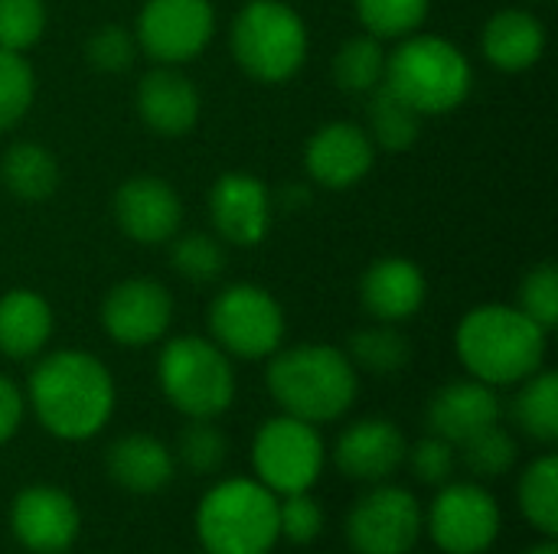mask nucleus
<instances>
[{
  "label": "nucleus",
  "instance_id": "f257e3e1",
  "mask_svg": "<svg viewBox=\"0 0 558 554\" xmlns=\"http://www.w3.org/2000/svg\"><path fill=\"white\" fill-rule=\"evenodd\" d=\"M23 395L36 424L62 444H85L98 438L118 405L111 369L85 349H56L39 356Z\"/></svg>",
  "mask_w": 558,
  "mask_h": 554
},
{
  "label": "nucleus",
  "instance_id": "f03ea898",
  "mask_svg": "<svg viewBox=\"0 0 558 554\" xmlns=\"http://www.w3.org/2000/svg\"><path fill=\"white\" fill-rule=\"evenodd\" d=\"M549 330L510 304L471 307L454 330V353L464 372L490 389H513L543 369Z\"/></svg>",
  "mask_w": 558,
  "mask_h": 554
},
{
  "label": "nucleus",
  "instance_id": "7ed1b4c3",
  "mask_svg": "<svg viewBox=\"0 0 558 554\" xmlns=\"http://www.w3.org/2000/svg\"><path fill=\"white\" fill-rule=\"evenodd\" d=\"M265 389L284 415L311 424H333L360 398V372L340 346L298 343L268 356Z\"/></svg>",
  "mask_w": 558,
  "mask_h": 554
},
{
  "label": "nucleus",
  "instance_id": "20e7f679",
  "mask_svg": "<svg viewBox=\"0 0 558 554\" xmlns=\"http://www.w3.org/2000/svg\"><path fill=\"white\" fill-rule=\"evenodd\" d=\"M193 535L203 554H271L278 535V496L255 477H222L196 503Z\"/></svg>",
  "mask_w": 558,
  "mask_h": 554
},
{
  "label": "nucleus",
  "instance_id": "39448f33",
  "mask_svg": "<svg viewBox=\"0 0 558 554\" xmlns=\"http://www.w3.org/2000/svg\"><path fill=\"white\" fill-rule=\"evenodd\" d=\"M383 85L412 104L422 118H441L458 111L471 88L474 69L461 46L435 33L402 36L392 52H386Z\"/></svg>",
  "mask_w": 558,
  "mask_h": 554
},
{
  "label": "nucleus",
  "instance_id": "423d86ee",
  "mask_svg": "<svg viewBox=\"0 0 558 554\" xmlns=\"http://www.w3.org/2000/svg\"><path fill=\"white\" fill-rule=\"evenodd\" d=\"M229 49L248 78L281 85L304 69L311 36L304 16L291 3L248 0L229 26Z\"/></svg>",
  "mask_w": 558,
  "mask_h": 554
},
{
  "label": "nucleus",
  "instance_id": "0eeeda50",
  "mask_svg": "<svg viewBox=\"0 0 558 554\" xmlns=\"http://www.w3.org/2000/svg\"><path fill=\"white\" fill-rule=\"evenodd\" d=\"M157 389L183 418H222L235 402L232 359L209 336H173L157 353Z\"/></svg>",
  "mask_w": 558,
  "mask_h": 554
},
{
  "label": "nucleus",
  "instance_id": "6e6552de",
  "mask_svg": "<svg viewBox=\"0 0 558 554\" xmlns=\"http://www.w3.org/2000/svg\"><path fill=\"white\" fill-rule=\"evenodd\" d=\"M248 457L252 477L281 500L317 487L327 467V444L317 424L281 411L258 424Z\"/></svg>",
  "mask_w": 558,
  "mask_h": 554
},
{
  "label": "nucleus",
  "instance_id": "1a4fd4ad",
  "mask_svg": "<svg viewBox=\"0 0 558 554\" xmlns=\"http://www.w3.org/2000/svg\"><path fill=\"white\" fill-rule=\"evenodd\" d=\"M209 340L229 356L245 362H262L284 346L288 320L284 307L271 291L252 281L222 287L206 313Z\"/></svg>",
  "mask_w": 558,
  "mask_h": 554
},
{
  "label": "nucleus",
  "instance_id": "9d476101",
  "mask_svg": "<svg viewBox=\"0 0 558 554\" xmlns=\"http://www.w3.org/2000/svg\"><path fill=\"white\" fill-rule=\"evenodd\" d=\"M343 539L353 554H412L425 539V506L409 487L373 483L347 509Z\"/></svg>",
  "mask_w": 558,
  "mask_h": 554
},
{
  "label": "nucleus",
  "instance_id": "9b49d317",
  "mask_svg": "<svg viewBox=\"0 0 558 554\" xmlns=\"http://www.w3.org/2000/svg\"><path fill=\"white\" fill-rule=\"evenodd\" d=\"M500 532V500L477 480H448L425 509V535L441 554H487Z\"/></svg>",
  "mask_w": 558,
  "mask_h": 554
},
{
  "label": "nucleus",
  "instance_id": "f8f14e48",
  "mask_svg": "<svg viewBox=\"0 0 558 554\" xmlns=\"http://www.w3.org/2000/svg\"><path fill=\"white\" fill-rule=\"evenodd\" d=\"M216 36L213 0H144L134 20L137 49L157 65H183Z\"/></svg>",
  "mask_w": 558,
  "mask_h": 554
},
{
  "label": "nucleus",
  "instance_id": "ddd939ff",
  "mask_svg": "<svg viewBox=\"0 0 558 554\" xmlns=\"http://www.w3.org/2000/svg\"><path fill=\"white\" fill-rule=\"evenodd\" d=\"M7 526L23 552L65 554L82 535V509L56 483H26L10 500Z\"/></svg>",
  "mask_w": 558,
  "mask_h": 554
},
{
  "label": "nucleus",
  "instance_id": "4468645a",
  "mask_svg": "<svg viewBox=\"0 0 558 554\" xmlns=\"http://www.w3.org/2000/svg\"><path fill=\"white\" fill-rule=\"evenodd\" d=\"M98 320L105 336L124 349L154 346L173 323V294L157 278H124L105 294Z\"/></svg>",
  "mask_w": 558,
  "mask_h": 554
},
{
  "label": "nucleus",
  "instance_id": "2eb2a0df",
  "mask_svg": "<svg viewBox=\"0 0 558 554\" xmlns=\"http://www.w3.org/2000/svg\"><path fill=\"white\" fill-rule=\"evenodd\" d=\"M405 451H409V441L396 421L366 415V418L350 421L337 434L327 460H333V467L347 480L373 487V483L392 480L405 467Z\"/></svg>",
  "mask_w": 558,
  "mask_h": 554
},
{
  "label": "nucleus",
  "instance_id": "dca6fc26",
  "mask_svg": "<svg viewBox=\"0 0 558 554\" xmlns=\"http://www.w3.org/2000/svg\"><path fill=\"white\" fill-rule=\"evenodd\" d=\"M111 212L118 229L137 245H167L183 225V199L163 176H131L114 189Z\"/></svg>",
  "mask_w": 558,
  "mask_h": 554
},
{
  "label": "nucleus",
  "instance_id": "f3484780",
  "mask_svg": "<svg viewBox=\"0 0 558 554\" xmlns=\"http://www.w3.org/2000/svg\"><path fill=\"white\" fill-rule=\"evenodd\" d=\"M209 222L222 245H262L271 229V189L252 173H222L209 189Z\"/></svg>",
  "mask_w": 558,
  "mask_h": 554
},
{
  "label": "nucleus",
  "instance_id": "a211bd4d",
  "mask_svg": "<svg viewBox=\"0 0 558 554\" xmlns=\"http://www.w3.org/2000/svg\"><path fill=\"white\" fill-rule=\"evenodd\" d=\"M373 163H376V144L369 140L366 127L353 121L320 124L304 147L307 176L330 193H343L363 183Z\"/></svg>",
  "mask_w": 558,
  "mask_h": 554
},
{
  "label": "nucleus",
  "instance_id": "6ab92c4d",
  "mask_svg": "<svg viewBox=\"0 0 558 554\" xmlns=\"http://www.w3.org/2000/svg\"><path fill=\"white\" fill-rule=\"evenodd\" d=\"M504 418V402L497 389L477 382V379H454L445 382L425 405V424L428 434H438L461 447L474 434L487 431L490 424H500Z\"/></svg>",
  "mask_w": 558,
  "mask_h": 554
},
{
  "label": "nucleus",
  "instance_id": "aec40b11",
  "mask_svg": "<svg viewBox=\"0 0 558 554\" xmlns=\"http://www.w3.org/2000/svg\"><path fill=\"white\" fill-rule=\"evenodd\" d=\"M428 297V281L412 258H376L360 278V304L376 323H409Z\"/></svg>",
  "mask_w": 558,
  "mask_h": 554
},
{
  "label": "nucleus",
  "instance_id": "412c9836",
  "mask_svg": "<svg viewBox=\"0 0 558 554\" xmlns=\"http://www.w3.org/2000/svg\"><path fill=\"white\" fill-rule=\"evenodd\" d=\"M108 480L128 496H157L177 477L173 451L147 431H128L105 451Z\"/></svg>",
  "mask_w": 558,
  "mask_h": 554
},
{
  "label": "nucleus",
  "instance_id": "4be33fe9",
  "mask_svg": "<svg viewBox=\"0 0 558 554\" xmlns=\"http://www.w3.org/2000/svg\"><path fill=\"white\" fill-rule=\"evenodd\" d=\"M134 104L141 121L160 134V137H183L196 127L203 98L199 88L177 69V65H157L150 69L134 91Z\"/></svg>",
  "mask_w": 558,
  "mask_h": 554
},
{
  "label": "nucleus",
  "instance_id": "5701e85b",
  "mask_svg": "<svg viewBox=\"0 0 558 554\" xmlns=\"http://www.w3.org/2000/svg\"><path fill=\"white\" fill-rule=\"evenodd\" d=\"M481 52L500 72H526L546 52V26L533 10L504 7L484 23Z\"/></svg>",
  "mask_w": 558,
  "mask_h": 554
},
{
  "label": "nucleus",
  "instance_id": "b1692460",
  "mask_svg": "<svg viewBox=\"0 0 558 554\" xmlns=\"http://www.w3.org/2000/svg\"><path fill=\"white\" fill-rule=\"evenodd\" d=\"M52 340V307L29 287L0 294V356L26 362L46 353Z\"/></svg>",
  "mask_w": 558,
  "mask_h": 554
},
{
  "label": "nucleus",
  "instance_id": "393cba45",
  "mask_svg": "<svg viewBox=\"0 0 558 554\" xmlns=\"http://www.w3.org/2000/svg\"><path fill=\"white\" fill-rule=\"evenodd\" d=\"M59 160L36 140H16L0 157V183L23 202H43L59 189Z\"/></svg>",
  "mask_w": 558,
  "mask_h": 554
},
{
  "label": "nucleus",
  "instance_id": "a878e982",
  "mask_svg": "<svg viewBox=\"0 0 558 554\" xmlns=\"http://www.w3.org/2000/svg\"><path fill=\"white\" fill-rule=\"evenodd\" d=\"M517 509L523 522L543 539L558 535V454L546 451L533 457L517 480Z\"/></svg>",
  "mask_w": 558,
  "mask_h": 554
},
{
  "label": "nucleus",
  "instance_id": "bb28decb",
  "mask_svg": "<svg viewBox=\"0 0 558 554\" xmlns=\"http://www.w3.org/2000/svg\"><path fill=\"white\" fill-rule=\"evenodd\" d=\"M513 424L539 447H553L558 441V376L553 369H539L520 385H513Z\"/></svg>",
  "mask_w": 558,
  "mask_h": 554
},
{
  "label": "nucleus",
  "instance_id": "cd10ccee",
  "mask_svg": "<svg viewBox=\"0 0 558 554\" xmlns=\"http://www.w3.org/2000/svg\"><path fill=\"white\" fill-rule=\"evenodd\" d=\"M350 362L356 366V372H369V376H399L402 369H409L412 362V340L396 327V323H369L360 327L356 333H350L347 349Z\"/></svg>",
  "mask_w": 558,
  "mask_h": 554
},
{
  "label": "nucleus",
  "instance_id": "c85d7f7f",
  "mask_svg": "<svg viewBox=\"0 0 558 554\" xmlns=\"http://www.w3.org/2000/svg\"><path fill=\"white\" fill-rule=\"evenodd\" d=\"M366 98H369V104H366L369 140L383 150H409L418 140L425 118L412 104H405L396 91H389L386 85H379Z\"/></svg>",
  "mask_w": 558,
  "mask_h": 554
},
{
  "label": "nucleus",
  "instance_id": "c756f323",
  "mask_svg": "<svg viewBox=\"0 0 558 554\" xmlns=\"http://www.w3.org/2000/svg\"><path fill=\"white\" fill-rule=\"evenodd\" d=\"M383 75H386V49L383 39L369 33L340 42V49L333 52V82L347 95L376 91L383 85Z\"/></svg>",
  "mask_w": 558,
  "mask_h": 554
},
{
  "label": "nucleus",
  "instance_id": "7c9ffc66",
  "mask_svg": "<svg viewBox=\"0 0 558 554\" xmlns=\"http://www.w3.org/2000/svg\"><path fill=\"white\" fill-rule=\"evenodd\" d=\"M173 460L193 477H216L229 460V438L216 421L186 418V424L177 434Z\"/></svg>",
  "mask_w": 558,
  "mask_h": 554
},
{
  "label": "nucleus",
  "instance_id": "2f4dec72",
  "mask_svg": "<svg viewBox=\"0 0 558 554\" xmlns=\"http://www.w3.org/2000/svg\"><path fill=\"white\" fill-rule=\"evenodd\" d=\"M458 464L471 470L474 480H500L520 464V444L504 424H490L458 447Z\"/></svg>",
  "mask_w": 558,
  "mask_h": 554
},
{
  "label": "nucleus",
  "instance_id": "473e14b6",
  "mask_svg": "<svg viewBox=\"0 0 558 554\" xmlns=\"http://www.w3.org/2000/svg\"><path fill=\"white\" fill-rule=\"evenodd\" d=\"M170 268L190 284H213L226 271V245L213 232H177L170 238Z\"/></svg>",
  "mask_w": 558,
  "mask_h": 554
},
{
  "label": "nucleus",
  "instance_id": "72a5a7b5",
  "mask_svg": "<svg viewBox=\"0 0 558 554\" xmlns=\"http://www.w3.org/2000/svg\"><path fill=\"white\" fill-rule=\"evenodd\" d=\"M363 29L376 39H402L422 29L432 0H353Z\"/></svg>",
  "mask_w": 558,
  "mask_h": 554
},
{
  "label": "nucleus",
  "instance_id": "f704fd0d",
  "mask_svg": "<svg viewBox=\"0 0 558 554\" xmlns=\"http://www.w3.org/2000/svg\"><path fill=\"white\" fill-rule=\"evenodd\" d=\"M36 98V75L23 52L0 46V134L16 127Z\"/></svg>",
  "mask_w": 558,
  "mask_h": 554
},
{
  "label": "nucleus",
  "instance_id": "c9c22d12",
  "mask_svg": "<svg viewBox=\"0 0 558 554\" xmlns=\"http://www.w3.org/2000/svg\"><path fill=\"white\" fill-rule=\"evenodd\" d=\"M327 526V513L324 506L314 500V493H294V496H281L278 500V535L288 545H314L324 535Z\"/></svg>",
  "mask_w": 558,
  "mask_h": 554
},
{
  "label": "nucleus",
  "instance_id": "e433bc0d",
  "mask_svg": "<svg viewBox=\"0 0 558 554\" xmlns=\"http://www.w3.org/2000/svg\"><path fill=\"white\" fill-rule=\"evenodd\" d=\"M49 13L43 0H0V46L13 52L33 49L46 33Z\"/></svg>",
  "mask_w": 558,
  "mask_h": 554
},
{
  "label": "nucleus",
  "instance_id": "4c0bfd02",
  "mask_svg": "<svg viewBox=\"0 0 558 554\" xmlns=\"http://www.w3.org/2000/svg\"><path fill=\"white\" fill-rule=\"evenodd\" d=\"M405 467L412 470V477L422 483V487H445L448 480H454V470H458V447L438 434H425L418 438L415 444H409L405 451Z\"/></svg>",
  "mask_w": 558,
  "mask_h": 554
},
{
  "label": "nucleus",
  "instance_id": "58836bf2",
  "mask_svg": "<svg viewBox=\"0 0 558 554\" xmlns=\"http://www.w3.org/2000/svg\"><path fill=\"white\" fill-rule=\"evenodd\" d=\"M137 59V39L121 23H105L85 39V62L98 72H128Z\"/></svg>",
  "mask_w": 558,
  "mask_h": 554
},
{
  "label": "nucleus",
  "instance_id": "ea45409f",
  "mask_svg": "<svg viewBox=\"0 0 558 554\" xmlns=\"http://www.w3.org/2000/svg\"><path fill=\"white\" fill-rule=\"evenodd\" d=\"M526 317H533L543 330L553 333L558 323V271L553 261L533 268L523 284H520V304H517Z\"/></svg>",
  "mask_w": 558,
  "mask_h": 554
},
{
  "label": "nucleus",
  "instance_id": "a19ab883",
  "mask_svg": "<svg viewBox=\"0 0 558 554\" xmlns=\"http://www.w3.org/2000/svg\"><path fill=\"white\" fill-rule=\"evenodd\" d=\"M23 418H26V395L10 376L0 372V447L20 434Z\"/></svg>",
  "mask_w": 558,
  "mask_h": 554
},
{
  "label": "nucleus",
  "instance_id": "79ce46f5",
  "mask_svg": "<svg viewBox=\"0 0 558 554\" xmlns=\"http://www.w3.org/2000/svg\"><path fill=\"white\" fill-rule=\"evenodd\" d=\"M523 554H558L556 539H543V542H536V545H530Z\"/></svg>",
  "mask_w": 558,
  "mask_h": 554
}]
</instances>
